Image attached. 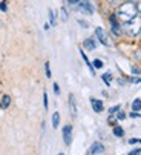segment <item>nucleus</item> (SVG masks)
<instances>
[{
    "label": "nucleus",
    "instance_id": "obj_3",
    "mask_svg": "<svg viewBox=\"0 0 141 155\" xmlns=\"http://www.w3.org/2000/svg\"><path fill=\"white\" fill-rule=\"evenodd\" d=\"M95 37L98 38V41L101 43V45H104V46H110L112 45V43L109 41V37H107L106 31L103 28H95Z\"/></svg>",
    "mask_w": 141,
    "mask_h": 155
},
{
    "label": "nucleus",
    "instance_id": "obj_21",
    "mask_svg": "<svg viewBox=\"0 0 141 155\" xmlns=\"http://www.w3.org/2000/svg\"><path fill=\"white\" fill-rule=\"evenodd\" d=\"M120 107H121L120 104H116V106H112V107L109 109V114H110V115H115V112H118V110H120Z\"/></svg>",
    "mask_w": 141,
    "mask_h": 155
},
{
    "label": "nucleus",
    "instance_id": "obj_1",
    "mask_svg": "<svg viewBox=\"0 0 141 155\" xmlns=\"http://www.w3.org/2000/svg\"><path fill=\"white\" fill-rule=\"evenodd\" d=\"M138 14V9H136V3L135 2H123L120 6H118V11H116V18L123 23L129 21L130 18H133L135 15Z\"/></svg>",
    "mask_w": 141,
    "mask_h": 155
},
{
    "label": "nucleus",
    "instance_id": "obj_9",
    "mask_svg": "<svg viewBox=\"0 0 141 155\" xmlns=\"http://www.w3.org/2000/svg\"><path fill=\"white\" fill-rule=\"evenodd\" d=\"M69 112H70V117H77V104H75V97L74 94H69Z\"/></svg>",
    "mask_w": 141,
    "mask_h": 155
},
{
    "label": "nucleus",
    "instance_id": "obj_4",
    "mask_svg": "<svg viewBox=\"0 0 141 155\" xmlns=\"http://www.w3.org/2000/svg\"><path fill=\"white\" fill-rule=\"evenodd\" d=\"M61 134H63L64 144H66V146H70V143H72V126H70V124L63 126V129H61Z\"/></svg>",
    "mask_w": 141,
    "mask_h": 155
},
{
    "label": "nucleus",
    "instance_id": "obj_18",
    "mask_svg": "<svg viewBox=\"0 0 141 155\" xmlns=\"http://www.w3.org/2000/svg\"><path fill=\"white\" fill-rule=\"evenodd\" d=\"M67 17H69V15H67L66 8H63V6H61V8H60V18H61L63 21H66V20H67Z\"/></svg>",
    "mask_w": 141,
    "mask_h": 155
},
{
    "label": "nucleus",
    "instance_id": "obj_29",
    "mask_svg": "<svg viewBox=\"0 0 141 155\" xmlns=\"http://www.w3.org/2000/svg\"><path fill=\"white\" fill-rule=\"evenodd\" d=\"M129 143H130V144H136V143H141V138H130V140H129Z\"/></svg>",
    "mask_w": 141,
    "mask_h": 155
},
{
    "label": "nucleus",
    "instance_id": "obj_16",
    "mask_svg": "<svg viewBox=\"0 0 141 155\" xmlns=\"http://www.w3.org/2000/svg\"><path fill=\"white\" fill-rule=\"evenodd\" d=\"M48 15H49V25H51V26H55V25H57V20H55V14H54V11L49 9V11H48Z\"/></svg>",
    "mask_w": 141,
    "mask_h": 155
},
{
    "label": "nucleus",
    "instance_id": "obj_11",
    "mask_svg": "<svg viewBox=\"0 0 141 155\" xmlns=\"http://www.w3.org/2000/svg\"><path fill=\"white\" fill-rule=\"evenodd\" d=\"M11 104V97L8 94L2 95V98H0V109H8Z\"/></svg>",
    "mask_w": 141,
    "mask_h": 155
},
{
    "label": "nucleus",
    "instance_id": "obj_8",
    "mask_svg": "<svg viewBox=\"0 0 141 155\" xmlns=\"http://www.w3.org/2000/svg\"><path fill=\"white\" fill-rule=\"evenodd\" d=\"M90 104H92L93 112H97V114L103 112L104 104H103V101H101V100H98V98H90Z\"/></svg>",
    "mask_w": 141,
    "mask_h": 155
},
{
    "label": "nucleus",
    "instance_id": "obj_14",
    "mask_svg": "<svg viewBox=\"0 0 141 155\" xmlns=\"http://www.w3.org/2000/svg\"><path fill=\"white\" fill-rule=\"evenodd\" d=\"M58 124H60V112H54L52 114V127L57 129Z\"/></svg>",
    "mask_w": 141,
    "mask_h": 155
},
{
    "label": "nucleus",
    "instance_id": "obj_10",
    "mask_svg": "<svg viewBox=\"0 0 141 155\" xmlns=\"http://www.w3.org/2000/svg\"><path fill=\"white\" fill-rule=\"evenodd\" d=\"M83 46L87 49V51H93L97 48V43H95V40H93L92 37H89V38H86L84 41H83Z\"/></svg>",
    "mask_w": 141,
    "mask_h": 155
},
{
    "label": "nucleus",
    "instance_id": "obj_26",
    "mask_svg": "<svg viewBox=\"0 0 141 155\" xmlns=\"http://www.w3.org/2000/svg\"><path fill=\"white\" fill-rule=\"evenodd\" d=\"M126 118V114L121 112V110H118V115H116V120H124Z\"/></svg>",
    "mask_w": 141,
    "mask_h": 155
},
{
    "label": "nucleus",
    "instance_id": "obj_5",
    "mask_svg": "<svg viewBox=\"0 0 141 155\" xmlns=\"http://www.w3.org/2000/svg\"><path fill=\"white\" fill-rule=\"evenodd\" d=\"M109 21H110V29H112V32H113L115 35H120V34H121V25H120V20L116 18V15L112 14V15L109 17Z\"/></svg>",
    "mask_w": 141,
    "mask_h": 155
},
{
    "label": "nucleus",
    "instance_id": "obj_31",
    "mask_svg": "<svg viewBox=\"0 0 141 155\" xmlns=\"http://www.w3.org/2000/svg\"><path fill=\"white\" fill-rule=\"evenodd\" d=\"M136 3V9H138V12L141 14V0H138V2H135Z\"/></svg>",
    "mask_w": 141,
    "mask_h": 155
},
{
    "label": "nucleus",
    "instance_id": "obj_24",
    "mask_svg": "<svg viewBox=\"0 0 141 155\" xmlns=\"http://www.w3.org/2000/svg\"><path fill=\"white\" fill-rule=\"evenodd\" d=\"M43 104H44V109H48V94H43Z\"/></svg>",
    "mask_w": 141,
    "mask_h": 155
},
{
    "label": "nucleus",
    "instance_id": "obj_30",
    "mask_svg": "<svg viewBox=\"0 0 141 155\" xmlns=\"http://www.w3.org/2000/svg\"><path fill=\"white\" fill-rule=\"evenodd\" d=\"M109 123H110V124H113V126H115V124H116V118H113V117H112V115H110V117H109Z\"/></svg>",
    "mask_w": 141,
    "mask_h": 155
},
{
    "label": "nucleus",
    "instance_id": "obj_23",
    "mask_svg": "<svg viewBox=\"0 0 141 155\" xmlns=\"http://www.w3.org/2000/svg\"><path fill=\"white\" fill-rule=\"evenodd\" d=\"M0 11H2V12H6V11H8L6 0H2V2H0Z\"/></svg>",
    "mask_w": 141,
    "mask_h": 155
},
{
    "label": "nucleus",
    "instance_id": "obj_27",
    "mask_svg": "<svg viewBox=\"0 0 141 155\" xmlns=\"http://www.w3.org/2000/svg\"><path fill=\"white\" fill-rule=\"evenodd\" d=\"M138 153H141V147H136V149H133V150L129 152V155H138Z\"/></svg>",
    "mask_w": 141,
    "mask_h": 155
},
{
    "label": "nucleus",
    "instance_id": "obj_32",
    "mask_svg": "<svg viewBox=\"0 0 141 155\" xmlns=\"http://www.w3.org/2000/svg\"><path fill=\"white\" fill-rule=\"evenodd\" d=\"M132 72H133V74H139L141 71H139V69L136 68V66H132Z\"/></svg>",
    "mask_w": 141,
    "mask_h": 155
},
{
    "label": "nucleus",
    "instance_id": "obj_34",
    "mask_svg": "<svg viewBox=\"0 0 141 155\" xmlns=\"http://www.w3.org/2000/svg\"><path fill=\"white\" fill-rule=\"evenodd\" d=\"M80 2V0H67V3H70V5H77Z\"/></svg>",
    "mask_w": 141,
    "mask_h": 155
},
{
    "label": "nucleus",
    "instance_id": "obj_15",
    "mask_svg": "<svg viewBox=\"0 0 141 155\" xmlns=\"http://www.w3.org/2000/svg\"><path fill=\"white\" fill-rule=\"evenodd\" d=\"M101 80L106 83V86H110V83H112V74L110 72H104L101 75Z\"/></svg>",
    "mask_w": 141,
    "mask_h": 155
},
{
    "label": "nucleus",
    "instance_id": "obj_28",
    "mask_svg": "<svg viewBox=\"0 0 141 155\" xmlns=\"http://www.w3.org/2000/svg\"><path fill=\"white\" fill-rule=\"evenodd\" d=\"M54 92H55V95H60V86H58V83H54Z\"/></svg>",
    "mask_w": 141,
    "mask_h": 155
},
{
    "label": "nucleus",
    "instance_id": "obj_33",
    "mask_svg": "<svg viewBox=\"0 0 141 155\" xmlns=\"http://www.w3.org/2000/svg\"><path fill=\"white\" fill-rule=\"evenodd\" d=\"M130 81H132V83H141V77H138V78H130Z\"/></svg>",
    "mask_w": 141,
    "mask_h": 155
},
{
    "label": "nucleus",
    "instance_id": "obj_6",
    "mask_svg": "<svg viewBox=\"0 0 141 155\" xmlns=\"http://www.w3.org/2000/svg\"><path fill=\"white\" fill-rule=\"evenodd\" d=\"M78 9L81 12H84V14H89V15L93 14V6L90 5L89 0H80L78 2Z\"/></svg>",
    "mask_w": 141,
    "mask_h": 155
},
{
    "label": "nucleus",
    "instance_id": "obj_12",
    "mask_svg": "<svg viewBox=\"0 0 141 155\" xmlns=\"http://www.w3.org/2000/svg\"><path fill=\"white\" fill-rule=\"evenodd\" d=\"M80 54H81V57H83V60L86 61V66H87V68H89V71H90V74L92 75H95V68H93V64L89 61V58L86 57V52L84 51H80Z\"/></svg>",
    "mask_w": 141,
    "mask_h": 155
},
{
    "label": "nucleus",
    "instance_id": "obj_13",
    "mask_svg": "<svg viewBox=\"0 0 141 155\" xmlns=\"http://www.w3.org/2000/svg\"><path fill=\"white\" fill-rule=\"evenodd\" d=\"M112 132H113V135H115V137H118V138H121V137L124 135V129H123L121 126H116V124H115V127H113Z\"/></svg>",
    "mask_w": 141,
    "mask_h": 155
},
{
    "label": "nucleus",
    "instance_id": "obj_7",
    "mask_svg": "<svg viewBox=\"0 0 141 155\" xmlns=\"http://www.w3.org/2000/svg\"><path fill=\"white\" fill-rule=\"evenodd\" d=\"M104 152V146L98 141H95L93 144H90V147L87 149V153L89 155H97V153H103Z\"/></svg>",
    "mask_w": 141,
    "mask_h": 155
},
{
    "label": "nucleus",
    "instance_id": "obj_22",
    "mask_svg": "<svg viewBox=\"0 0 141 155\" xmlns=\"http://www.w3.org/2000/svg\"><path fill=\"white\" fill-rule=\"evenodd\" d=\"M107 2H109V5H112V6H120L124 0H107Z\"/></svg>",
    "mask_w": 141,
    "mask_h": 155
},
{
    "label": "nucleus",
    "instance_id": "obj_20",
    "mask_svg": "<svg viewBox=\"0 0 141 155\" xmlns=\"http://www.w3.org/2000/svg\"><path fill=\"white\" fill-rule=\"evenodd\" d=\"M44 72H46V77H48V78L52 77V74H51V68H49V61H46V63H44Z\"/></svg>",
    "mask_w": 141,
    "mask_h": 155
},
{
    "label": "nucleus",
    "instance_id": "obj_17",
    "mask_svg": "<svg viewBox=\"0 0 141 155\" xmlns=\"http://www.w3.org/2000/svg\"><path fill=\"white\" fill-rule=\"evenodd\" d=\"M132 110H141V98H135L132 103Z\"/></svg>",
    "mask_w": 141,
    "mask_h": 155
},
{
    "label": "nucleus",
    "instance_id": "obj_19",
    "mask_svg": "<svg viewBox=\"0 0 141 155\" xmlns=\"http://www.w3.org/2000/svg\"><path fill=\"white\" fill-rule=\"evenodd\" d=\"M92 64H93V68H97V69H101L103 68V61L100 58H95V60L92 61Z\"/></svg>",
    "mask_w": 141,
    "mask_h": 155
},
{
    "label": "nucleus",
    "instance_id": "obj_25",
    "mask_svg": "<svg viewBox=\"0 0 141 155\" xmlns=\"http://www.w3.org/2000/svg\"><path fill=\"white\" fill-rule=\"evenodd\" d=\"M78 25H81L84 29H87V28H89V23H87V21H84V20H78Z\"/></svg>",
    "mask_w": 141,
    "mask_h": 155
},
{
    "label": "nucleus",
    "instance_id": "obj_2",
    "mask_svg": "<svg viewBox=\"0 0 141 155\" xmlns=\"http://www.w3.org/2000/svg\"><path fill=\"white\" fill-rule=\"evenodd\" d=\"M123 28H124V32L127 35H130V37L138 35L139 31H141V15L136 14L133 18H130L129 21H126V23L123 25Z\"/></svg>",
    "mask_w": 141,
    "mask_h": 155
},
{
    "label": "nucleus",
    "instance_id": "obj_35",
    "mask_svg": "<svg viewBox=\"0 0 141 155\" xmlns=\"http://www.w3.org/2000/svg\"><path fill=\"white\" fill-rule=\"evenodd\" d=\"M138 37H139V38H141V31H139V34H138Z\"/></svg>",
    "mask_w": 141,
    "mask_h": 155
}]
</instances>
